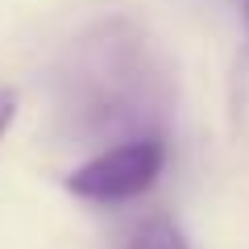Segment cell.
<instances>
[{"instance_id":"cell-1","label":"cell","mask_w":249,"mask_h":249,"mask_svg":"<svg viewBox=\"0 0 249 249\" xmlns=\"http://www.w3.org/2000/svg\"><path fill=\"white\" fill-rule=\"evenodd\" d=\"M162 170H166V142H162V133H133L116 145L96 150L88 162H79L62 178V187L75 199H83V204L121 208V204L142 199L162 178Z\"/></svg>"},{"instance_id":"cell-2","label":"cell","mask_w":249,"mask_h":249,"mask_svg":"<svg viewBox=\"0 0 249 249\" xmlns=\"http://www.w3.org/2000/svg\"><path fill=\"white\" fill-rule=\"evenodd\" d=\"M124 249H191V245H187L183 229L170 216H145V220H137L129 229Z\"/></svg>"},{"instance_id":"cell-3","label":"cell","mask_w":249,"mask_h":249,"mask_svg":"<svg viewBox=\"0 0 249 249\" xmlns=\"http://www.w3.org/2000/svg\"><path fill=\"white\" fill-rule=\"evenodd\" d=\"M13 121H17V91L0 88V137L13 129Z\"/></svg>"},{"instance_id":"cell-4","label":"cell","mask_w":249,"mask_h":249,"mask_svg":"<svg viewBox=\"0 0 249 249\" xmlns=\"http://www.w3.org/2000/svg\"><path fill=\"white\" fill-rule=\"evenodd\" d=\"M241 4H245V25H249V0H241Z\"/></svg>"}]
</instances>
